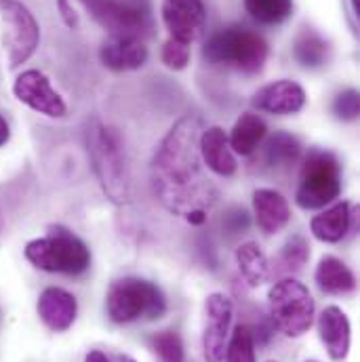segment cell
I'll return each instance as SVG.
<instances>
[{"label":"cell","mask_w":360,"mask_h":362,"mask_svg":"<svg viewBox=\"0 0 360 362\" xmlns=\"http://www.w3.org/2000/svg\"><path fill=\"white\" fill-rule=\"evenodd\" d=\"M99 59L108 70H114V72L139 70L148 62V47L139 38L110 36L99 49Z\"/></svg>","instance_id":"obj_17"},{"label":"cell","mask_w":360,"mask_h":362,"mask_svg":"<svg viewBox=\"0 0 360 362\" xmlns=\"http://www.w3.org/2000/svg\"><path fill=\"white\" fill-rule=\"evenodd\" d=\"M23 255L34 268L49 274L81 276L91 268L89 247L62 226H53L47 236L30 240Z\"/></svg>","instance_id":"obj_4"},{"label":"cell","mask_w":360,"mask_h":362,"mask_svg":"<svg viewBox=\"0 0 360 362\" xmlns=\"http://www.w3.org/2000/svg\"><path fill=\"white\" fill-rule=\"evenodd\" d=\"M266 163L274 169H286L293 167L299 158H301V144L284 131L274 133L268 144H266V152H264Z\"/></svg>","instance_id":"obj_24"},{"label":"cell","mask_w":360,"mask_h":362,"mask_svg":"<svg viewBox=\"0 0 360 362\" xmlns=\"http://www.w3.org/2000/svg\"><path fill=\"white\" fill-rule=\"evenodd\" d=\"M293 55L303 68H320L329 59V42L316 30L306 28L295 38Z\"/></svg>","instance_id":"obj_23"},{"label":"cell","mask_w":360,"mask_h":362,"mask_svg":"<svg viewBox=\"0 0 360 362\" xmlns=\"http://www.w3.org/2000/svg\"><path fill=\"white\" fill-rule=\"evenodd\" d=\"M236 266L243 274L245 282L251 288L262 286L264 282H268L270 276V264L266 253L262 251V247L257 243H245L236 249Z\"/></svg>","instance_id":"obj_22"},{"label":"cell","mask_w":360,"mask_h":362,"mask_svg":"<svg viewBox=\"0 0 360 362\" xmlns=\"http://www.w3.org/2000/svg\"><path fill=\"white\" fill-rule=\"evenodd\" d=\"M270 362H274V361H270Z\"/></svg>","instance_id":"obj_39"},{"label":"cell","mask_w":360,"mask_h":362,"mask_svg":"<svg viewBox=\"0 0 360 362\" xmlns=\"http://www.w3.org/2000/svg\"><path fill=\"white\" fill-rule=\"evenodd\" d=\"M245 8L255 21L264 25H278L291 17L293 0H245Z\"/></svg>","instance_id":"obj_25"},{"label":"cell","mask_w":360,"mask_h":362,"mask_svg":"<svg viewBox=\"0 0 360 362\" xmlns=\"http://www.w3.org/2000/svg\"><path fill=\"white\" fill-rule=\"evenodd\" d=\"M202 131L200 116L180 118L158 144L150 165L152 194L169 213L181 217L196 209L209 211L215 202V189L202 173L204 165L198 150Z\"/></svg>","instance_id":"obj_1"},{"label":"cell","mask_w":360,"mask_h":362,"mask_svg":"<svg viewBox=\"0 0 360 362\" xmlns=\"http://www.w3.org/2000/svg\"><path fill=\"white\" fill-rule=\"evenodd\" d=\"M266 135H268V127H266L264 118L260 114L245 112L234 122L230 137H228V144H230L234 154L251 156L260 148V144L266 139Z\"/></svg>","instance_id":"obj_20"},{"label":"cell","mask_w":360,"mask_h":362,"mask_svg":"<svg viewBox=\"0 0 360 362\" xmlns=\"http://www.w3.org/2000/svg\"><path fill=\"white\" fill-rule=\"evenodd\" d=\"M253 211L264 234H278L291 221V206L286 198L272 187H260L253 192Z\"/></svg>","instance_id":"obj_19"},{"label":"cell","mask_w":360,"mask_h":362,"mask_svg":"<svg viewBox=\"0 0 360 362\" xmlns=\"http://www.w3.org/2000/svg\"><path fill=\"white\" fill-rule=\"evenodd\" d=\"M105 310L110 320L116 325H129L144 318L156 320L167 312V299L154 282L127 276L110 286Z\"/></svg>","instance_id":"obj_5"},{"label":"cell","mask_w":360,"mask_h":362,"mask_svg":"<svg viewBox=\"0 0 360 362\" xmlns=\"http://www.w3.org/2000/svg\"><path fill=\"white\" fill-rule=\"evenodd\" d=\"M0 19L8 68L17 70L36 53L40 45V25L32 11L19 0H0Z\"/></svg>","instance_id":"obj_8"},{"label":"cell","mask_w":360,"mask_h":362,"mask_svg":"<svg viewBox=\"0 0 360 362\" xmlns=\"http://www.w3.org/2000/svg\"><path fill=\"white\" fill-rule=\"evenodd\" d=\"M42 325L53 333L68 331L79 316V301L72 293L59 286H49L40 293L36 303Z\"/></svg>","instance_id":"obj_13"},{"label":"cell","mask_w":360,"mask_h":362,"mask_svg":"<svg viewBox=\"0 0 360 362\" xmlns=\"http://www.w3.org/2000/svg\"><path fill=\"white\" fill-rule=\"evenodd\" d=\"M85 362H110V358H108L103 352H99V350H93V352H89V354H87Z\"/></svg>","instance_id":"obj_33"},{"label":"cell","mask_w":360,"mask_h":362,"mask_svg":"<svg viewBox=\"0 0 360 362\" xmlns=\"http://www.w3.org/2000/svg\"><path fill=\"white\" fill-rule=\"evenodd\" d=\"M87 146L93 173L103 194L110 198V202L118 206L127 204L131 198V181L116 131L101 122H95L87 133Z\"/></svg>","instance_id":"obj_2"},{"label":"cell","mask_w":360,"mask_h":362,"mask_svg":"<svg viewBox=\"0 0 360 362\" xmlns=\"http://www.w3.org/2000/svg\"><path fill=\"white\" fill-rule=\"evenodd\" d=\"M2 226H4V221H2V213H0V232H2Z\"/></svg>","instance_id":"obj_36"},{"label":"cell","mask_w":360,"mask_h":362,"mask_svg":"<svg viewBox=\"0 0 360 362\" xmlns=\"http://www.w3.org/2000/svg\"><path fill=\"white\" fill-rule=\"evenodd\" d=\"M356 215H359V209H352V202L342 200V202H335L333 206L325 209L316 217H312L310 230H312L316 240L335 245L342 238H346Z\"/></svg>","instance_id":"obj_18"},{"label":"cell","mask_w":360,"mask_h":362,"mask_svg":"<svg viewBox=\"0 0 360 362\" xmlns=\"http://www.w3.org/2000/svg\"><path fill=\"white\" fill-rule=\"evenodd\" d=\"M308 362H316V361H308Z\"/></svg>","instance_id":"obj_38"},{"label":"cell","mask_w":360,"mask_h":362,"mask_svg":"<svg viewBox=\"0 0 360 362\" xmlns=\"http://www.w3.org/2000/svg\"><path fill=\"white\" fill-rule=\"evenodd\" d=\"M342 194V165L327 150H310L299 173L295 202L303 211H316L331 204Z\"/></svg>","instance_id":"obj_6"},{"label":"cell","mask_w":360,"mask_h":362,"mask_svg":"<svg viewBox=\"0 0 360 362\" xmlns=\"http://www.w3.org/2000/svg\"><path fill=\"white\" fill-rule=\"evenodd\" d=\"M228 362H255V335L249 325H238L226 346Z\"/></svg>","instance_id":"obj_26"},{"label":"cell","mask_w":360,"mask_h":362,"mask_svg":"<svg viewBox=\"0 0 360 362\" xmlns=\"http://www.w3.org/2000/svg\"><path fill=\"white\" fill-rule=\"evenodd\" d=\"M114 362H137V361H133L131 356H127V354H116L114 356Z\"/></svg>","instance_id":"obj_34"},{"label":"cell","mask_w":360,"mask_h":362,"mask_svg":"<svg viewBox=\"0 0 360 362\" xmlns=\"http://www.w3.org/2000/svg\"><path fill=\"white\" fill-rule=\"evenodd\" d=\"M270 316L286 337H301L310 331L316 316V303L308 286L295 278H282L268 291Z\"/></svg>","instance_id":"obj_7"},{"label":"cell","mask_w":360,"mask_h":362,"mask_svg":"<svg viewBox=\"0 0 360 362\" xmlns=\"http://www.w3.org/2000/svg\"><path fill=\"white\" fill-rule=\"evenodd\" d=\"M352 11L354 15H360V0H352Z\"/></svg>","instance_id":"obj_35"},{"label":"cell","mask_w":360,"mask_h":362,"mask_svg":"<svg viewBox=\"0 0 360 362\" xmlns=\"http://www.w3.org/2000/svg\"><path fill=\"white\" fill-rule=\"evenodd\" d=\"M150 344L163 362H183V344L178 333L161 331L150 339Z\"/></svg>","instance_id":"obj_28"},{"label":"cell","mask_w":360,"mask_h":362,"mask_svg":"<svg viewBox=\"0 0 360 362\" xmlns=\"http://www.w3.org/2000/svg\"><path fill=\"white\" fill-rule=\"evenodd\" d=\"M308 259H310V245H308V240L301 234L291 236L284 243L282 251H280V264H282V268L289 272H297L308 264Z\"/></svg>","instance_id":"obj_27"},{"label":"cell","mask_w":360,"mask_h":362,"mask_svg":"<svg viewBox=\"0 0 360 362\" xmlns=\"http://www.w3.org/2000/svg\"><path fill=\"white\" fill-rule=\"evenodd\" d=\"M318 333L333 361H344L350 352L352 327L346 312L337 305H327L318 316Z\"/></svg>","instance_id":"obj_16"},{"label":"cell","mask_w":360,"mask_h":362,"mask_svg":"<svg viewBox=\"0 0 360 362\" xmlns=\"http://www.w3.org/2000/svg\"><path fill=\"white\" fill-rule=\"evenodd\" d=\"M163 23L171 38L192 45L204 34L207 8L202 0H163Z\"/></svg>","instance_id":"obj_12"},{"label":"cell","mask_w":360,"mask_h":362,"mask_svg":"<svg viewBox=\"0 0 360 362\" xmlns=\"http://www.w3.org/2000/svg\"><path fill=\"white\" fill-rule=\"evenodd\" d=\"M333 114L339 118V120H356L360 114V95L356 89H346L342 90L335 99H333V105H331Z\"/></svg>","instance_id":"obj_30"},{"label":"cell","mask_w":360,"mask_h":362,"mask_svg":"<svg viewBox=\"0 0 360 362\" xmlns=\"http://www.w3.org/2000/svg\"><path fill=\"white\" fill-rule=\"evenodd\" d=\"M87 6L91 17L114 38H139L148 28L146 13L129 2L95 0Z\"/></svg>","instance_id":"obj_10"},{"label":"cell","mask_w":360,"mask_h":362,"mask_svg":"<svg viewBox=\"0 0 360 362\" xmlns=\"http://www.w3.org/2000/svg\"><path fill=\"white\" fill-rule=\"evenodd\" d=\"M306 90L295 81H276L257 90L251 99L253 107L276 116L297 114L306 105Z\"/></svg>","instance_id":"obj_14"},{"label":"cell","mask_w":360,"mask_h":362,"mask_svg":"<svg viewBox=\"0 0 360 362\" xmlns=\"http://www.w3.org/2000/svg\"><path fill=\"white\" fill-rule=\"evenodd\" d=\"M202 165L219 177H232L238 169L234 152L228 144V135L221 127H204L198 139Z\"/></svg>","instance_id":"obj_15"},{"label":"cell","mask_w":360,"mask_h":362,"mask_svg":"<svg viewBox=\"0 0 360 362\" xmlns=\"http://www.w3.org/2000/svg\"><path fill=\"white\" fill-rule=\"evenodd\" d=\"M81 2H85V4H91V2H95V0H81Z\"/></svg>","instance_id":"obj_37"},{"label":"cell","mask_w":360,"mask_h":362,"mask_svg":"<svg viewBox=\"0 0 360 362\" xmlns=\"http://www.w3.org/2000/svg\"><path fill=\"white\" fill-rule=\"evenodd\" d=\"M270 55L268 42L257 34L240 25H230L215 32L204 49L202 57L215 66H228L245 74H257L264 70Z\"/></svg>","instance_id":"obj_3"},{"label":"cell","mask_w":360,"mask_h":362,"mask_svg":"<svg viewBox=\"0 0 360 362\" xmlns=\"http://www.w3.org/2000/svg\"><path fill=\"white\" fill-rule=\"evenodd\" d=\"M8 139H11V127H8L6 118L0 114V148H2Z\"/></svg>","instance_id":"obj_32"},{"label":"cell","mask_w":360,"mask_h":362,"mask_svg":"<svg viewBox=\"0 0 360 362\" xmlns=\"http://www.w3.org/2000/svg\"><path fill=\"white\" fill-rule=\"evenodd\" d=\"M57 8H59V15H62V21L70 28V30H76L81 25V17L76 13V8L72 6L70 0H57Z\"/></svg>","instance_id":"obj_31"},{"label":"cell","mask_w":360,"mask_h":362,"mask_svg":"<svg viewBox=\"0 0 360 362\" xmlns=\"http://www.w3.org/2000/svg\"><path fill=\"white\" fill-rule=\"evenodd\" d=\"M314 280H316L318 288L329 295H346L356 288V278H354L352 270L342 259H337L333 255H327L318 262L316 272H314Z\"/></svg>","instance_id":"obj_21"},{"label":"cell","mask_w":360,"mask_h":362,"mask_svg":"<svg viewBox=\"0 0 360 362\" xmlns=\"http://www.w3.org/2000/svg\"><path fill=\"white\" fill-rule=\"evenodd\" d=\"M207 327L202 333V352L207 362H221L226 356V346L230 337L234 305L232 299L223 293H211L204 303Z\"/></svg>","instance_id":"obj_11"},{"label":"cell","mask_w":360,"mask_h":362,"mask_svg":"<svg viewBox=\"0 0 360 362\" xmlns=\"http://www.w3.org/2000/svg\"><path fill=\"white\" fill-rule=\"evenodd\" d=\"M13 95L28 105L30 110L49 116L64 118L68 114V105L64 97L51 87V81L40 70H25L13 83Z\"/></svg>","instance_id":"obj_9"},{"label":"cell","mask_w":360,"mask_h":362,"mask_svg":"<svg viewBox=\"0 0 360 362\" xmlns=\"http://www.w3.org/2000/svg\"><path fill=\"white\" fill-rule=\"evenodd\" d=\"M163 64L173 70V72H181L187 68L190 64V57H192V51H190V45L187 42H181V40H175V38H169L165 45H163Z\"/></svg>","instance_id":"obj_29"}]
</instances>
